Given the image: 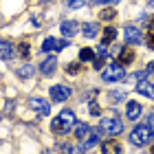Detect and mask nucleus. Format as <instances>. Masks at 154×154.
I'll return each instance as SVG.
<instances>
[{
  "label": "nucleus",
  "mask_w": 154,
  "mask_h": 154,
  "mask_svg": "<svg viewBox=\"0 0 154 154\" xmlns=\"http://www.w3.org/2000/svg\"><path fill=\"white\" fill-rule=\"evenodd\" d=\"M75 123H77V119H75L73 110H62V112L53 119L51 130H53V134H68V132L75 128Z\"/></svg>",
  "instance_id": "1"
},
{
  "label": "nucleus",
  "mask_w": 154,
  "mask_h": 154,
  "mask_svg": "<svg viewBox=\"0 0 154 154\" xmlns=\"http://www.w3.org/2000/svg\"><path fill=\"white\" fill-rule=\"evenodd\" d=\"M152 137H154V132L150 128V123H139L137 128L130 132V143L132 145H148L152 141Z\"/></svg>",
  "instance_id": "2"
},
{
  "label": "nucleus",
  "mask_w": 154,
  "mask_h": 154,
  "mask_svg": "<svg viewBox=\"0 0 154 154\" xmlns=\"http://www.w3.org/2000/svg\"><path fill=\"white\" fill-rule=\"evenodd\" d=\"M99 132H101V134L117 137V134H121V132H123V121L119 117H115V115L103 117L101 121H99Z\"/></svg>",
  "instance_id": "3"
},
{
  "label": "nucleus",
  "mask_w": 154,
  "mask_h": 154,
  "mask_svg": "<svg viewBox=\"0 0 154 154\" xmlns=\"http://www.w3.org/2000/svg\"><path fill=\"white\" fill-rule=\"evenodd\" d=\"M123 77H125V66L121 62H112V64H108L101 71V79L103 82H121Z\"/></svg>",
  "instance_id": "4"
},
{
  "label": "nucleus",
  "mask_w": 154,
  "mask_h": 154,
  "mask_svg": "<svg viewBox=\"0 0 154 154\" xmlns=\"http://www.w3.org/2000/svg\"><path fill=\"white\" fill-rule=\"evenodd\" d=\"M29 106L38 112V117H48V112H51V106H48V101L42 99V97H31V99H29Z\"/></svg>",
  "instance_id": "5"
},
{
  "label": "nucleus",
  "mask_w": 154,
  "mask_h": 154,
  "mask_svg": "<svg viewBox=\"0 0 154 154\" xmlns=\"http://www.w3.org/2000/svg\"><path fill=\"white\" fill-rule=\"evenodd\" d=\"M123 38L128 44H141L143 42V35H141V31L137 29V26H125L123 29Z\"/></svg>",
  "instance_id": "6"
},
{
  "label": "nucleus",
  "mask_w": 154,
  "mask_h": 154,
  "mask_svg": "<svg viewBox=\"0 0 154 154\" xmlns=\"http://www.w3.org/2000/svg\"><path fill=\"white\" fill-rule=\"evenodd\" d=\"M66 46H68L66 40H55V38H46L42 42V51H62Z\"/></svg>",
  "instance_id": "7"
},
{
  "label": "nucleus",
  "mask_w": 154,
  "mask_h": 154,
  "mask_svg": "<svg viewBox=\"0 0 154 154\" xmlns=\"http://www.w3.org/2000/svg\"><path fill=\"white\" fill-rule=\"evenodd\" d=\"M51 99H55V101H66L68 97H71V88L68 86H51Z\"/></svg>",
  "instance_id": "8"
},
{
  "label": "nucleus",
  "mask_w": 154,
  "mask_h": 154,
  "mask_svg": "<svg viewBox=\"0 0 154 154\" xmlns=\"http://www.w3.org/2000/svg\"><path fill=\"white\" fill-rule=\"evenodd\" d=\"M97 132H99V128H97V130L90 128V132L82 139V145H79V150H82V152H84V150H90L93 145H97V141H99V134H97Z\"/></svg>",
  "instance_id": "9"
},
{
  "label": "nucleus",
  "mask_w": 154,
  "mask_h": 154,
  "mask_svg": "<svg viewBox=\"0 0 154 154\" xmlns=\"http://www.w3.org/2000/svg\"><path fill=\"white\" fill-rule=\"evenodd\" d=\"M60 29H62V35H64V38H73V35H77V31H79L82 26L77 24L75 20H64Z\"/></svg>",
  "instance_id": "10"
},
{
  "label": "nucleus",
  "mask_w": 154,
  "mask_h": 154,
  "mask_svg": "<svg viewBox=\"0 0 154 154\" xmlns=\"http://www.w3.org/2000/svg\"><path fill=\"white\" fill-rule=\"evenodd\" d=\"M143 115V108H141V103H137V101H128V110H125V117L130 119V121H137L139 117Z\"/></svg>",
  "instance_id": "11"
},
{
  "label": "nucleus",
  "mask_w": 154,
  "mask_h": 154,
  "mask_svg": "<svg viewBox=\"0 0 154 154\" xmlns=\"http://www.w3.org/2000/svg\"><path fill=\"white\" fill-rule=\"evenodd\" d=\"M103 154H121V143L117 141V139H108L106 143L101 145Z\"/></svg>",
  "instance_id": "12"
},
{
  "label": "nucleus",
  "mask_w": 154,
  "mask_h": 154,
  "mask_svg": "<svg viewBox=\"0 0 154 154\" xmlns=\"http://www.w3.org/2000/svg\"><path fill=\"white\" fill-rule=\"evenodd\" d=\"M137 90H139V93H141V95H145V97H148V99H154V84L152 82H139L137 84Z\"/></svg>",
  "instance_id": "13"
},
{
  "label": "nucleus",
  "mask_w": 154,
  "mask_h": 154,
  "mask_svg": "<svg viewBox=\"0 0 154 154\" xmlns=\"http://www.w3.org/2000/svg\"><path fill=\"white\" fill-rule=\"evenodd\" d=\"M13 55H16L13 44H11L9 40H2V42H0V57H2V60H11Z\"/></svg>",
  "instance_id": "14"
},
{
  "label": "nucleus",
  "mask_w": 154,
  "mask_h": 154,
  "mask_svg": "<svg viewBox=\"0 0 154 154\" xmlns=\"http://www.w3.org/2000/svg\"><path fill=\"white\" fill-rule=\"evenodd\" d=\"M55 68H57V60H55V57H46V60L40 64V71L44 73V75H51V73H55Z\"/></svg>",
  "instance_id": "15"
},
{
  "label": "nucleus",
  "mask_w": 154,
  "mask_h": 154,
  "mask_svg": "<svg viewBox=\"0 0 154 154\" xmlns=\"http://www.w3.org/2000/svg\"><path fill=\"white\" fill-rule=\"evenodd\" d=\"M132 60H134V51H132L130 46H125V48L119 51V62H121V64H130Z\"/></svg>",
  "instance_id": "16"
},
{
  "label": "nucleus",
  "mask_w": 154,
  "mask_h": 154,
  "mask_svg": "<svg viewBox=\"0 0 154 154\" xmlns=\"http://www.w3.org/2000/svg\"><path fill=\"white\" fill-rule=\"evenodd\" d=\"M33 73H35V66H33V64H24V66L18 68V77H20V79H29Z\"/></svg>",
  "instance_id": "17"
},
{
  "label": "nucleus",
  "mask_w": 154,
  "mask_h": 154,
  "mask_svg": "<svg viewBox=\"0 0 154 154\" xmlns=\"http://www.w3.org/2000/svg\"><path fill=\"white\" fill-rule=\"evenodd\" d=\"M97 29H99V26H97L95 22H86V24H82V33L86 38H95L97 35Z\"/></svg>",
  "instance_id": "18"
},
{
  "label": "nucleus",
  "mask_w": 154,
  "mask_h": 154,
  "mask_svg": "<svg viewBox=\"0 0 154 154\" xmlns=\"http://www.w3.org/2000/svg\"><path fill=\"white\" fill-rule=\"evenodd\" d=\"M88 132H90V128H88L86 123H79V121L75 123V137H77V139H84Z\"/></svg>",
  "instance_id": "19"
},
{
  "label": "nucleus",
  "mask_w": 154,
  "mask_h": 154,
  "mask_svg": "<svg viewBox=\"0 0 154 154\" xmlns=\"http://www.w3.org/2000/svg\"><path fill=\"white\" fill-rule=\"evenodd\" d=\"M79 60L82 62H95V51H93V48H82V51H79Z\"/></svg>",
  "instance_id": "20"
},
{
  "label": "nucleus",
  "mask_w": 154,
  "mask_h": 154,
  "mask_svg": "<svg viewBox=\"0 0 154 154\" xmlns=\"http://www.w3.org/2000/svg\"><path fill=\"white\" fill-rule=\"evenodd\" d=\"M121 99H125V93H123V90H112V93H108V101H110V103H119Z\"/></svg>",
  "instance_id": "21"
},
{
  "label": "nucleus",
  "mask_w": 154,
  "mask_h": 154,
  "mask_svg": "<svg viewBox=\"0 0 154 154\" xmlns=\"http://www.w3.org/2000/svg\"><path fill=\"white\" fill-rule=\"evenodd\" d=\"M115 38H117V29H115V26L103 29V42H106V44H108V42H112Z\"/></svg>",
  "instance_id": "22"
},
{
  "label": "nucleus",
  "mask_w": 154,
  "mask_h": 154,
  "mask_svg": "<svg viewBox=\"0 0 154 154\" xmlns=\"http://www.w3.org/2000/svg\"><path fill=\"white\" fill-rule=\"evenodd\" d=\"M106 57H108V46L99 44V46H97V60H106Z\"/></svg>",
  "instance_id": "23"
},
{
  "label": "nucleus",
  "mask_w": 154,
  "mask_h": 154,
  "mask_svg": "<svg viewBox=\"0 0 154 154\" xmlns=\"http://www.w3.org/2000/svg\"><path fill=\"white\" fill-rule=\"evenodd\" d=\"M115 16H117V11H115V9H110V7H106V9L101 11V20H112Z\"/></svg>",
  "instance_id": "24"
},
{
  "label": "nucleus",
  "mask_w": 154,
  "mask_h": 154,
  "mask_svg": "<svg viewBox=\"0 0 154 154\" xmlns=\"http://www.w3.org/2000/svg\"><path fill=\"white\" fill-rule=\"evenodd\" d=\"M86 5H90V0H68V7H73V9H79Z\"/></svg>",
  "instance_id": "25"
},
{
  "label": "nucleus",
  "mask_w": 154,
  "mask_h": 154,
  "mask_svg": "<svg viewBox=\"0 0 154 154\" xmlns=\"http://www.w3.org/2000/svg\"><path fill=\"white\" fill-rule=\"evenodd\" d=\"M145 42H148V48L154 51V29H148V33H145Z\"/></svg>",
  "instance_id": "26"
},
{
  "label": "nucleus",
  "mask_w": 154,
  "mask_h": 154,
  "mask_svg": "<svg viewBox=\"0 0 154 154\" xmlns=\"http://www.w3.org/2000/svg\"><path fill=\"white\" fill-rule=\"evenodd\" d=\"M18 53L22 55V57H29V53H31V51H29V44H26V42H22V44L18 46Z\"/></svg>",
  "instance_id": "27"
},
{
  "label": "nucleus",
  "mask_w": 154,
  "mask_h": 154,
  "mask_svg": "<svg viewBox=\"0 0 154 154\" xmlns=\"http://www.w3.org/2000/svg\"><path fill=\"white\" fill-rule=\"evenodd\" d=\"M88 110H90V115H99V106H97V101L95 99H90V106H88Z\"/></svg>",
  "instance_id": "28"
},
{
  "label": "nucleus",
  "mask_w": 154,
  "mask_h": 154,
  "mask_svg": "<svg viewBox=\"0 0 154 154\" xmlns=\"http://www.w3.org/2000/svg\"><path fill=\"white\" fill-rule=\"evenodd\" d=\"M66 71H68V73H71V75H73V73H77V71H79V64H71V66H68V68H66Z\"/></svg>",
  "instance_id": "29"
},
{
  "label": "nucleus",
  "mask_w": 154,
  "mask_h": 154,
  "mask_svg": "<svg viewBox=\"0 0 154 154\" xmlns=\"http://www.w3.org/2000/svg\"><path fill=\"white\" fill-rule=\"evenodd\" d=\"M148 75H154V62H150V64H148Z\"/></svg>",
  "instance_id": "30"
},
{
  "label": "nucleus",
  "mask_w": 154,
  "mask_h": 154,
  "mask_svg": "<svg viewBox=\"0 0 154 154\" xmlns=\"http://www.w3.org/2000/svg\"><path fill=\"white\" fill-rule=\"evenodd\" d=\"M101 2H106V5H115V2H119V0H101Z\"/></svg>",
  "instance_id": "31"
},
{
  "label": "nucleus",
  "mask_w": 154,
  "mask_h": 154,
  "mask_svg": "<svg viewBox=\"0 0 154 154\" xmlns=\"http://www.w3.org/2000/svg\"><path fill=\"white\" fill-rule=\"evenodd\" d=\"M150 128H152V132H154V115L150 117Z\"/></svg>",
  "instance_id": "32"
},
{
  "label": "nucleus",
  "mask_w": 154,
  "mask_h": 154,
  "mask_svg": "<svg viewBox=\"0 0 154 154\" xmlns=\"http://www.w3.org/2000/svg\"><path fill=\"white\" fill-rule=\"evenodd\" d=\"M150 152H152V154H154V145H152V150H150Z\"/></svg>",
  "instance_id": "33"
},
{
  "label": "nucleus",
  "mask_w": 154,
  "mask_h": 154,
  "mask_svg": "<svg viewBox=\"0 0 154 154\" xmlns=\"http://www.w3.org/2000/svg\"><path fill=\"white\" fill-rule=\"evenodd\" d=\"M150 7H154V0H152V2H150Z\"/></svg>",
  "instance_id": "34"
},
{
  "label": "nucleus",
  "mask_w": 154,
  "mask_h": 154,
  "mask_svg": "<svg viewBox=\"0 0 154 154\" xmlns=\"http://www.w3.org/2000/svg\"><path fill=\"white\" fill-rule=\"evenodd\" d=\"M90 2H95V0H90Z\"/></svg>",
  "instance_id": "35"
}]
</instances>
